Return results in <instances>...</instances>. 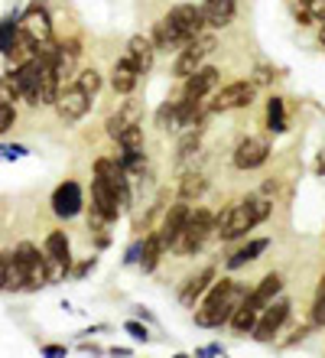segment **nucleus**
Returning a JSON list of instances; mask_svg holds the SVG:
<instances>
[{"label":"nucleus","mask_w":325,"mask_h":358,"mask_svg":"<svg viewBox=\"0 0 325 358\" xmlns=\"http://www.w3.org/2000/svg\"><path fill=\"white\" fill-rule=\"evenodd\" d=\"M247 287L244 283H234V280H215L205 293V303L198 306L195 313V326L202 329H218L224 322H231V316L238 313L244 300H247Z\"/></svg>","instance_id":"nucleus-1"},{"label":"nucleus","mask_w":325,"mask_h":358,"mask_svg":"<svg viewBox=\"0 0 325 358\" xmlns=\"http://www.w3.org/2000/svg\"><path fill=\"white\" fill-rule=\"evenodd\" d=\"M270 215V202L263 196H247L241 202H234L222 212V215L215 218V235L222 238V241H234V238H244L247 231L260 225V222H267Z\"/></svg>","instance_id":"nucleus-2"},{"label":"nucleus","mask_w":325,"mask_h":358,"mask_svg":"<svg viewBox=\"0 0 325 358\" xmlns=\"http://www.w3.org/2000/svg\"><path fill=\"white\" fill-rule=\"evenodd\" d=\"M212 231H215V215L212 212H208V208H192V215H189L182 235L176 238L173 251H176V255H195V251H202V245L208 241Z\"/></svg>","instance_id":"nucleus-3"},{"label":"nucleus","mask_w":325,"mask_h":358,"mask_svg":"<svg viewBox=\"0 0 325 358\" xmlns=\"http://www.w3.org/2000/svg\"><path fill=\"white\" fill-rule=\"evenodd\" d=\"M163 20H166V27L179 36L182 46H189L195 36H202V29H205L202 7H195V3H179V7H173Z\"/></svg>","instance_id":"nucleus-4"},{"label":"nucleus","mask_w":325,"mask_h":358,"mask_svg":"<svg viewBox=\"0 0 325 358\" xmlns=\"http://www.w3.org/2000/svg\"><path fill=\"white\" fill-rule=\"evenodd\" d=\"M215 46H218L215 36H195L189 46H182V52L176 56V66H173L176 78H192L208 59V52H215Z\"/></svg>","instance_id":"nucleus-5"},{"label":"nucleus","mask_w":325,"mask_h":358,"mask_svg":"<svg viewBox=\"0 0 325 358\" xmlns=\"http://www.w3.org/2000/svg\"><path fill=\"white\" fill-rule=\"evenodd\" d=\"M20 33L33 43L36 49H43L52 39V23H49V13L43 3H29V10L20 20Z\"/></svg>","instance_id":"nucleus-6"},{"label":"nucleus","mask_w":325,"mask_h":358,"mask_svg":"<svg viewBox=\"0 0 325 358\" xmlns=\"http://www.w3.org/2000/svg\"><path fill=\"white\" fill-rule=\"evenodd\" d=\"M287 320H289V300L277 296L267 310L260 313L257 326H254V339H257V342H270L280 329H283V322H287Z\"/></svg>","instance_id":"nucleus-7"},{"label":"nucleus","mask_w":325,"mask_h":358,"mask_svg":"<svg viewBox=\"0 0 325 358\" xmlns=\"http://www.w3.org/2000/svg\"><path fill=\"white\" fill-rule=\"evenodd\" d=\"M94 179H101L104 186H108L114 196L121 199V206H127L130 182H127V170H124L121 163L111 160V157H101V160L94 163Z\"/></svg>","instance_id":"nucleus-8"},{"label":"nucleus","mask_w":325,"mask_h":358,"mask_svg":"<svg viewBox=\"0 0 325 358\" xmlns=\"http://www.w3.org/2000/svg\"><path fill=\"white\" fill-rule=\"evenodd\" d=\"M254 101V85L251 82H228L224 88H218L212 101V111H238V108H247Z\"/></svg>","instance_id":"nucleus-9"},{"label":"nucleus","mask_w":325,"mask_h":358,"mask_svg":"<svg viewBox=\"0 0 325 358\" xmlns=\"http://www.w3.org/2000/svg\"><path fill=\"white\" fill-rule=\"evenodd\" d=\"M88 108H92V98L82 92L78 85H68V88H62L59 92V98H56V111H59V117L62 121H82L85 114H88Z\"/></svg>","instance_id":"nucleus-10"},{"label":"nucleus","mask_w":325,"mask_h":358,"mask_svg":"<svg viewBox=\"0 0 325 358\" xmlns=\"http://www.w3.org/2000/svg\"><path fill=\"white\" fill-rule=\"evenodd\" d=\"M85 206V196H82V186L75 182V179H65L62 186L52 192V212L59 218H75L82 212Z\"/></svg>","instance_id":"nucleus-11"},{"label":"nucleus","mask_w":325,"mask_h":358,"mask_svg":"<svg viewBox=\"0 0 325 358\" xmlns=\"http://www.w3.org/2000/svg\"><path fill=\"white\" fill-rule=\"evenodd\" d=\"M267 157H270V143L263 137H247L234 150V166L238 170H260L267 163Z\"/></svg>","instance_id":"nucleus-12"},{"label":"nucleus","mask_w":325,"mask_h":358,"mask_svg":"<svg viewBox=\"0 0 325 358\" xmlns=\"http://www.w3.org/2000/svg\"><path fill=\"white\" fill-rule=\"evenodd\" d=\"M189 215H192L189 202H176V206H169V212L163 215V228H159V235H163V241H166L169 251H173V245H176V238L182 235Z\"/></svg>","instance_id":"nucleus-13"},{"label":"nucleus","mask_w":325,"mask_h":358,"mask_svg":"<svg viewBox=\"0 0 325 358\" xmlns=\"http://www.w3.org/2000/svg\"><path fill=\"white\" fill-rule=\"evenodd\" d=\"M140 111H143V104H140V101H133V98H130V101H124L121 108L108 117V124H104L108 137H111V141H121V134L127 131V127H133V124H137Z\"/></svg>","instance_id":"nucleus-14"},{"label":"nucleus","mask_w":325,"mask_h":358,"mask_svg":"<svg viewBox=\"0 0 325 358\" xmlns=\"http://www.w3.org/2000/svg\"><path fill=\"white\" fill-rule=\"evenodd\" d=\"M124 59H130V66L137 69L140 76H147L150 69H153V59H157V46H153V39L150 36H130L127 56Z\"/></svg>","instance_id":"nucleus-15"},{"label":"nucleus","mask_w":325,"mask_h":358,"mask_svg":"<svg viewBox=\"0 0 325 358\" xmlns=\"http://www.w3.org/2000/svg\"><path fill=\"white\" fill-rule=\"evenodd\" d=\"M218 88V69L215 66H202L192 78H186V88H182V98H192V101H202L208 92Z\"/></svg>","instance_id":"nucleus-16"},{"label":"nucleus","mask_w":325,"mask_h":358,"mask_svg":"<svg viewBox=\"0 0 325 358\" xmlns=\"http://www.w3.org/2000/svg\"><path fill=\"white\" fill-rule=\"evenodd\" d=\"M280 290H283V277H280V273H267V277H263V280L247 293V303H251L257 313H263L270 303L280 296Z\"/></svg>","instance_id":"nucleus-17"},{"label":"nucleus","mask_w":325,"mask_h":358,"mask_svg":"<svg viewBox=\"0 0 325 358\" xmlns=\"http://www.w3.org/2000/svg\"><path fill=\"white\" fill-rule=\"evenodd\" d=\"M215 283V267H202L198 273H192L182 287H179V303L182 306H195L198 296H205V290Z\"/></svg>","instance_id":"nucleus-18"},{"label":"nucleus","mask_w":325,"mask_h":358,"mask_svg":"<svg viewBox=\"0 0 325 358\" xmlns=\"http://www.w3.org/2000/svg\"><path fill=\"white\" fill-rule=\"evenodd\" d=\"M234 10H238V0H205L202 3V20L205 27L222 29L234 20Z\"/></svg>","instance_id":"nucleus-19"},{"label":"nucleus","mask_w":325,"mask_h":358,"mask_svg":"<svg viewBox=\"0 0 325 358\" xmlns=\"http://www.w3.org/2000/svg\"><path fill=\"white\" fill-rule=\"evenodd\" d=\"M92 208H94V212H101L108 222H114V218L121 215L124 206H121V199L114 196V192L104 186L101 179H94V182H92Z\"/></svg>","instance_id":"nucleus-20"},{"label":"nucleus","mask_w":325,"mask_h":358,"mask_svg":"<svg viewBox=\"0 0 325 358\" xmlns=\"http://www.w3.org/2000/svg\"><path fill=\"white\" fill-rule=\"evenodd\" d=\"M137 82H140V72L130 66V59H117V62H114V69H111L114 92H117V94H130L133 88H137Z\"/></svg>","instance_id":"nucleus-21"},{"label":"nucleus","mask_w":325,"mask_h":358,"mask_svg":"<svg viewBox=\"0 0 325 358\" xmlns=\"http://www.w3.org/2000/svg\"><path fill=\"white\" fill-rule=\"evenodd\" d=\"M166 251H169V248H166V241H163V235H159V231H153V235L143 238V255H140V267H143V273L157 271L159 257L166 255Z\"/></svg>","instance_id":"nucleus-22"},{"label":"nucleus","mask_w":325,"mask_h":358,"mask_svg":"<svg viewBox=\"0 0 325 358\" xmlns=\"http://www.w3.org/2000/svg\"><path fill=\"white\" fill-rule=\"evenodd\" d=\"M267 248H270V241H267V238H254V241H247V245H244V248H238V251H234V255L228 257V267H231V271H238V267L251 264V261H257V257L263 255Z\"/></svg>","instance_id":"nucleus-23"},{"label":"nucleus","mask_w":325,"mask_h":358,"mask_svg":"<svg viewBox=\"0 0 325 358\" xmlns=\"http://www.w3.org/2000/svg\"><path fill=\"white\" fill-rule=\"evenodd\" d=\"M198 147H202V131H198V127H189V131H182V137H179V147H176V163L192 160L195 153H198Z\"/></svg>","instance_id":"nucleus-24"},{"label":"nucleus","mask_w":325,"mask_h":358,"mask_svg":"<svg viewBox=\"0 0 325 358\" xmlns=\"http://www.w3.org/2000/svg\"><path fill=\"white\" fill-rule=\"evenodd\" d=\"M267 127L270 134H287V101L283 98H270L267 101Z\"/></svg>","instance_id":"nucleus-25"},{"label":"nucleus","mask_w":325,"mask_h":358,"mask_svg":"<svg viewBox=\"0 0 325 358\" xmlns=\"http://www.w3.org/2000/svg\"><path fill=\"white\" fill-rule=\"evenodd\" d=\"M257 320H260V313L254 310V306H251L247 300H244L241 306H238V313L231 316V329H234V332H241V336H244V332H254Z\"/></svg>","instance_id":"nucleus-26"},{"label":"nucleus","mask_w":325,"mask_h":358,"mask_svg":"<svg viewBox=\"0 0 325 358\" xmlns=\"http://www.w3.org/2000/svg\"><path fill=\"white\" fill-rule=\"evenodd\" d=\"M296 17H299V23H322L325 20V0H299Z\"/></svg>","instance_id":"nucleus-27"},{"label":"nucleus","mask_w":325,"mask_h":358,"mask_svg":"<svg viewBox=\"0 0 325 358\" xmlns=\"http://www.w3.org/2000/svg\"><path fill=\"white\" fill-rule=\"evenodd\" d=\"M117 147H121V153H143V127H140V124L127 127V131L121 134Z\"/></svg>","instance_id":"nucleus-28"},{"label":"nucleus","mask_w":325,"mask_h":358,"mask_svg":"<svg viewBox=\"0 0 325 358\" xmlns=\"http://www.w3.org/2000/svg\"><path fill=\"white\" fill-rule=\"evenodd\" d=\"M208 189V182H205L202 173H189L186 179H182V186H179V196H182V202H189V199H198Z\"/></svg>","instance_id":"nucleus-29"},{"label":"nucleus","mask_w":325,"mask_h":358,"mask_svg":"<svg viewBox=\"0 0 325 358\" xmlns=\"http://www.w3.org/2000/svg\"><path fill=\"white\" fill-rule=\"evenodd\" d=\"M75 85L82 88V92L88 94V98H94V94L101 92V72H98V69H85V72H78Z\"/></svg>","instance_id":"nucleus-30"},{"label":"nucleus","mask_w":325,"mask_h":358,"mask_svg":"<svg viewBox=\"0 0 325 358\" xmlns=\"http://www.w3.org/2000/svg\"><path fill=\"white\" fill-rule=\"evenodd\" d=\"M157 124H159V131H176V101H166L159 108Z\"/></svg>","instance_id":"nucleus-31"},{"label":"nucleus","mask_w":325,"mask_h":358,"mask_svg":"<svg viewBox=\"0 0 325 358\" xmlns=\"http://www.w3.org/2000/svg\"><path fill=\"white\" fill-rule=\"evenodd\" d=\"M312 326H325V277L316 287V300H312Z\"/></svg>","instance_id":"nucleus-32"},{"label":"nucleus","mask_w":325,"mask_h":358,"mask_svg":"<svg viewBox=\"0 0 325 358\" xmlns=\"http://www.w3.org/2000/svg\"><path fill=\"white\" fill-rule=\"evenodd\" d=\"M17 124V111H13V104H7V101H0V137L10 131Z\"/></svg>","instance_id":"nucleus-33"},{"label":"nucleus","mask_w":325,"mask_h":358,"mask_svg":"<svg viewBox=\"0 0 325 358\" xmlns=\"http://www.w3.org/2000/svg\"><path fill=\"white\" fill-rule=\"evenodd\" d=\"M124 329H127L130 336H133V339H140V342H147V339H150L147 326H140V322H133V320H130V322H124Z\"/></svg>","instance_id":"nucleus-34"},{"label":"nucleus","mask_w":325,"mask_h":358,"mask_svg":"<svg viewBox=\"0 0 325 358\" xmlns=\"http://www.w3.org/2000/svg\"><path fill=\"white\" fill-rule=\"evenodd\" d=\"M254 78H257L260 85H270V82L277 78V72H273V69H267V66H257V72H254Z\"/></svg>","instance_id":"nucleus-35"},{"label":"nucleus","mask_w":325,"mask_h":358,"mask_svg":"<svg viewBox=\"0 0 325 358\" xmlns=\"http://www.w3.org/2000/svg\"><path fill=\"white\" fill-rule=\"evenodd\" d=\"M7 271H10V255H0V290H7Z\"/></svg>","instance_id":"nucleus-36"},{"label":"nucleus","mask_w":325,"mask_h":358,"mask_svg":"<svg viewBox=\"0 0 325 358\" xmlns=\"http://www.w3.org/2000/svg\"><path fill=\"white\" fill-rule=\"evenodd\" d=\"M65 345H43V358H65Z\"/></svg>","instance_id":"nucleus-37"},{"label":"nucleus","mask_w":325,"mask_h":358,"mask_svg":"<svg viewBox=\"0 0 325 358\" xmlns=\"http://www.w3.org/2000/svg\"><path fill=\"white\" fill-rule=\"evenodd\" d=\"M140 255H143V241H137V245L127 251V264H140Z\"/></svg>","instance_id":"nucleus-38"},{"label":"nucleus","mask_w":325,"mask_h":358,"mask_svg":"<svg viewBox=\"0 0 325 358\" xmlns=\"http://www.w3.org/2000/svg\"><path fill=\"white\" fill-rule=\"evenodd\" d=\"M20 153H27V147H0V157H3V160H13Z\"/></svg>","instance_id":"nucleus-39"},{"label":"nucleus","mask_w":325,"mask_h":358,"mask_svg":"<svg viewBox=\"0 0 325 358\" xmlns=\"http://www.w3.org/2000/svg\"><path fill=\"white\" fill-rule=\"evenodd\" d=\"M316 173H319V176H322V173H325V150H322V153H319V163H316Z\"/></svg>","instance_id":"nucleus-40"},{"label":"nucleus","mask_w":325,"mask_h":358,"mask_svg":"<svg viewBox=\"0 0 325 358\" xmlns=\"http://www.w3.org/2000/svg\"><path fill=\"white\" fill-rule=\"evenodd\" d=\"M319 43L325 46V20H322V27H319Z\"/></svg>","instance_id":"nucleus-41"},{"label":"nucleus","mask_w":325,"mask_h":358,"mask_svg":"<svg viewBox=\"0 0 325 358\" xmlns=\"http://www.w3.org/2000/svg\"><path fill=\"white\" fill-rule=\"evenodd\" d=\"M173 358H189V355H173Z\"/></svg>","instance_id":"nucleus-42"}]
</instances>
